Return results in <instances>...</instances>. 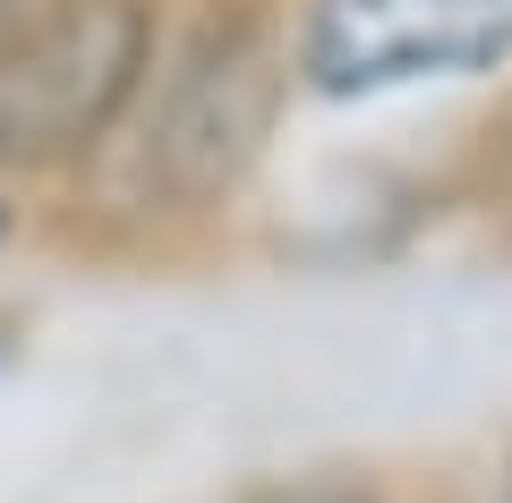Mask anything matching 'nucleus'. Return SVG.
<instances>
[{
	"mask_svg": "<svg viewBox=\"0 0 512 503\" xmlns=\"http://www.w3.org/2000/svg\"><path fill=\"white\" fill-rule=\"evenodd\" d=\"M180 0H35L0 43V180L77 188L137 120Z\"/></svg>",
	"mask_w": 512,
	"mask_h": 503,
	"instance_id": "2",
	"label": "nucleus"
},
{
	"mask_svg": "<svg viewBox=\"0 0 512 503\" xmlns=\"http://www.w3.org/2000/svg\"><path fill=\"white\" fill-rule=\"evenodd\" d=\"M504 248H512V197H504Z\"/></svg>",
	"mask_w": 512,
	"mask_h": 503,
	"instance_id": "9",
	"label": "nucleus"
},
{
	"mask_svg": "<svg viewBox=\"0 0 512 503\" xmlns=\"http://www.w3.org/2000/svg\"><path fill=\"white\" fill-rule=\"evenodd\" d=\"M256 503H402L376 469H308V478H282L265 486Z\"/></svg>",
	"mask_w": 512,
	"mask_h": 503,
	"instance_id": "4",
	"label": "nucleus"
},
{
	"mask_svg": "<svg viewBox=\"0 0 512 503\" xmlns=\"http://www.w3.org/2000/svg\"><path fill=\"white\" fill-rule=\"evenodd\" d=\"M9 359H18V324L0 316V376H9Z\"/></svg>",
	"mask_w": 512,
	"mask_h": 503,
	"instance_id": "7",
	"label": "nucleus"
},
{
	"mask_svg": "<svg viewBox=\"0 0 512 503\" xmlns=\"http://www.w3.org/2000/svg\"><path fill=\"white\" fill-rule=\"evenodd\" d=\"M26 9H35V0H0V43H9V26H18Z\"/></svg>",
	"mask_w": 512,
	"mask_h": 503,
	"instance_id": "8",
	"label": "nucleus"
},
{
	"mask_svg": "<svg viewBox=\"0 0 512 503\" xmlns=\"http://www.w3.org/2000/svg\"><path fill=\"white\" fill-rule=\"evenodd\" d=\"M487 503H512V444H504V461H495V486H487Z\"/></svg>",
	"mask_w": 512,
	"mask_h": 503,
	"instance_id": "6",
	"label": "nucleus"
},
{
	"mask_svg": "<svg viewBox=\"0 0 512 503\" xmlns=\"http://www.w3.org/2000/svg\"><path fill=\"white\" fill-rule=\"evenodd\" d=\"M18 231H26V188H9V180H0V248H9Z\"/></svg>",
	"mask_w": 512,
	"mask_h": 503,
	"instance_id": "5",
	"label": "nucleus"
},
{
	"mask_svg": "<svg viewBox=\"0 0 512 503\" xmlns=\"http://www.w3.org/2000/svg\"><path fill=\"white\" fill-rule=\"evenodd\" d=\"M291 69L316 111H384L512 77V0H291Z\"/></svg>",
	"mask_w": 512,
	"mask_h": 503,
	"instance_id": "3",
	"label": "nucleus"
},
{
	"mask_svg": "<svg viewBox=\"0 0 512 503\" xmlns=\"http://www.w3.org/2000/svg\"><path fill=\"white\" fill-rule=\"evenodd\" d=\"M299 111L291 0H188L171 18L137 120L86 188H111V214L146 239H205L265 188Z\"/></svg>",
	"mask_w": 512,
	"mask_h": 503,
	"instance_id": "1",
	"label": "nucleus"
}]
</instances>
